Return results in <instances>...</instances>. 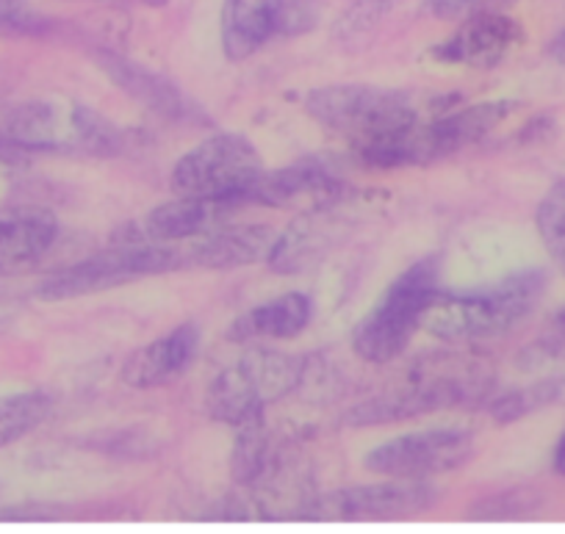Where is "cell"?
<instances>
[{
    "mask_svg": "<svg viewBox=\"0 0 565 534\" xmlns=\"http://www.w3.org/2000/svg\"><path fill=\"white\" fill-rule=\"evenodd\" d=\"M306 111L324 130L350 141L366 163L377 161L418 122L416 106L402 92L366 84L313 89L306 97Z\"/></svg>",
    "mask_w": 565,
    "mask_h": 534,
    "instance_id": "6da1fadb",
    "label": "cell"
},
{
    "mask_svg": "<svg viewBox=\"0 0 565 534\" xmlns=\"http://www.w3.org/2000/svg\"><path fill=\"white\" fill-rule=\"evenodd\" d=\"M546 277L543 271H519L491 286L469 291H441L424 319V330L444 341H475L504 335L519 327L541 302Z\"/></svg>",
    "mask_w": 565,
    "mask_h": 534,
    "instance_id": "7a4b0ae2",
    "label": "cell"
},
{
    "mask_svg": "<svg viewBox=\"0 0 565 534\" xmlns=\"http://www.w3.org/2000/svg\"><path fill=\"white\" fill-rule=\"evenodd\" d=\"M441 291L438 258H424L402 271L385 288L380 302L358 321L352 332V349L358 357L377 366L394 363L411 346L416 332L424 330V319Z\"/></svg>",
    "mask_w": 565,
    "mask_h": 534,
    "instance_id": "3957f363",
    "label": "cell"
},
{
    "mask_svg": "<svg viewBox=\"0 0 565 534\" xmlns=\"http://www.w3.org/2000/svg\"><path fill=\"white\" fill-rule=\"evenodd\" d=\"M306 380V361L275 349H253L233 366L220 372L205 394V407L214 421L244 427L264 418L266 407L295 394Z\"/></svg>",
    "mask_w": 565,
    "mask_h": 534,
    "instance_id": "277c9868",
    "label": "cell"
},
{
    "mask_svg": "<svg viewBox=\"0 0 565 534\" xmlns=\"http://www.w3.org/2000/svg\"><path fill=\"white\" fill-rule=\"evenodd\" d=\"M0 139L12 150H84L114 156L125 147L122 130L84 106L23 103L0 117Z\"/></svg>",
    "mask_w": 565,
    "mask_h": 534,
    "instance_id": "5b68a950",
    "label": "cell"
},
{
    "mask_svg": "<svg viewBox=\"0 0 565 534\" xmlns=\"http://www.w3.org/2000/svg\"><path fill=\"white\" fill-rule=\"evenodd\" d=\"M183 264H186V255L172 249V244L128 238L108 247L106 253H97L45 277L36 288V297L45 302H67V299L92 297V293L108 291V288L125 286L141 277L164 275V271L181 269Z\"/></svg>",
    "mask_w": 565,
    "mask_h": 534,
    "instance_id": "8992f818",
    "label": "cell"
},
{
    "mask_svg": "<svg viewBox=\"0 0 565 534\" xmlns=\"http://www.w3.org/2000/svg\"><path fill=\"white\" fill-rule=\"evenodd\" d=\"M264 172L258 150L242 134H214L178 158L172 192L181 197L225 200L242 209L247 189Z\"/></svg>",
    "mask_w": 565,
    "mask_h": 534,
    "instance_id": "52a82bcc",
    "label": "cell"
},
{
    "mask_svg": "<svg viewBox=\"0 0 565 534\" xmlns=\"http://www.w3.org/2000/svg\"><path fill=\"white\" fill-rule=\"evenodd\" d=\"M475 457V435L466 429L438 427L418 429V432L399 435L366 455V468L385 479H416L430 482L433 477H444Z\"/></svg>",
    "mask_w": 565,
    "mask_h": 534,
    "instance_id": "ba28073f",
    "label": "cell"
},
{
    "mask_svg": "<svg viewBox=\"0 0 565 534\" xmlns=\"http://www.w3.org/2000/svg\"><path fill=\"white\" fill-rule=\"evenodd\" d=\"M488 388V377L482 372H424L413 374L399 391L377 396L355 410L347 413V424L352 427H372V424L405 421V418L427 416L444 407L463 405L469 399H480Z\"/></svg>",
    "mask_w": 565,
    "mask_h": 534,
    "instance_id": "9c48e42d",
    "label": "cell"
},
{
    "mask_svg": "<svg viewBox=\"0 0 565 534\" xmlns=\"http://www.w3.org/2000/svg\"><path fill=\"white\" fill-rule=\"evenodd\" d=\"M436 499L438 493L430 482L388 479V482L355 484V488H341L328 495H313L302 521H391V517L424 512Z\"/></svg>",
    "mask_w": 565,
    "mask_h": 534,
    "instance_id": "30bf717a",
    "label": "cell"
},
{
    "mask_svg": "<svg viewBox=\"0 0 565 534\" xmlns=\"http://www.w3.org/2000/svg\"><path fill=\"white\" fill-rule=\"evenodd\" d=\"M524 42L519 20L504 12H480L460 20L452 36L433 51L444 64H460L471 70H491L502 64Z\"/></svg>",
    "mask_w": 565,
    "mask_h": 534,
    "instance_id": "8fae6325",
    "label": "cell"
},
{
    "mask_svg": "<svg viewBox=\"0 0 565 534\" xmlns=\"http://www.w3.org/2000/svg\"><path fill=\"white\" fill-rule=\"evenodd\" d=\"M95 58L103 73L111 78V84H117L125 95L134 97L136 103H141L159 117L175 119V122H205V114L164 75L111 51H100Z\"/></svg>",
    "mask_w": 565,
    "mask_h": 534,
    "instance_id": "7c38bea8",
    "label": "cell"
},
{
    "mask_svg": "<svg viewBox=\"0 0 565 534\" xmlns=\"http://www.w3.org/2000/svg\"><path fill=\"white\" fill-rule=\"evenodd\" d=\"M200 349V330L194 324H181L167 335L145 343L128 354L122 366V383L136 391H153L175 383L194 363Z\"/></svg>",
    "mask_w": 565,
    "mask_h": 534,
    "instance_id": "4fadbf2b",
    "label": "cell"
},
{
    "mask_svg": "<svg viewBox=\"0 0 565 534\" xmlns=\"http://www.w3.org/2000/svg\"><path fill=\"white\" fill-rule=\"evenodd\" d=\"M58 238L56 216L40 209L0 211V277L31 271Z\"/></svg>",
    "mask_w": 565,
    "mask_h": 534,
    "instance_id": "5bb4252c",
    "label": "cell"
},
{
    "mask_svg": "<svg viewBox=\"0 0 565 534\" xmlns=\"http://www.w3.org/2000/svg\"><path fill=\"white\" fill-rule=\"evenodd\" d=\"M238 211L236 205L225 200H200V197H181L178 194L170 203L159 205L139 222L130 238L153 244H181L189 238H200L211 233L214 227L225 225L227 216Z\"/></svg>",
    "mask_w": 565,
    "mask_h": 534,
    "instance_id": "9a60e30c",
    "label": "cell"
},
{
    "mask_svg": "<svg viewBox=\"0 0 565 534\" xmlns=\"http://www.w3.org/2000/svg\"><path fill=\"white\" fill-rule=\"evenodd\" d=\"M186 264L200 269H242V266L269 260L277 233L269 225H220L205 236L194 238Z\"/></svg>",
    "mask_w": 565,
    "mask_h": 534,
    "instance_id": "2e32d148",
    "label": "cell"
},
{
    "mask_svg": "<svg viewBox=\"0 0 565 534\" xmlns=\"http://www.w3.org/2000/svg\"><path fill=\"white\" fill-rule=\"evenodd\" d=\"M286 0H225L220 34L227 62H247L280 31Z\"/></svg>",
    "mask_w": 565,
    "mask_h": 534,
    "instance_id": "e0dca14e",
    "label": "cell"
},
{
    "mask_svg": "<svg viewBox=\"0 0 565 534\" xmlns=\"http://www.w3.org/2000/svg\"><path fill=\"white\" fill-rule=\"evenodd\" d=\"M341 222L344 220L335 216L333 203L317 205L311 214L297 220L295 225L286 227V233L277 236V244L266 264L275 271H282V275L308 269L328 253L330 244L339 242Z\"/></svg>",
    "mask_w": 565,
    "mask_h": 534,
    "instance_id": "ac0fdd59",
    "label": "cell"
},
{
    "mask_svg": "<svg viewBox=\"0 0 565 534\" xmlns=\"http://www.w3.org/2000/svg\"><path fill=\"white\" fill-rule=\"evenodd\" d=\"M313 302L300 291L280 293L264 305H255L233 321L231 341H289L311 324Z\"/></svg>",
    "mask_w": 565,
    "mask_h": 534,
    "instance_id": "d6986e66",
    "label": "cell"
},
{
    "mask_svg": "<svg viewBox=\"0 0 565 534\" xmlns=\"http://www.w3.org/2000/svg\"><path fill=\"white\" fill-rule=\"evenodd\" d=\"M53 410V399L42 391H23V394L0 396V449L18 444L25 435L47 421Z\"/></svg>",
    "mask_w": 565,
    "mask_h": 534,
    "instance_id": "ffe728a7",
    "label": "cell"
},
{
    "mask_svg": "<svg viewBox=\"0 0 565 534\" xmlns=\"http://www.w3.org/2000/svg\"><path fill=\"white\" fill-rule=\"evenodd\" d=\"M535 231L552 264L565 275V178L552 183L537 203Z\"/></svg>",
    "mask_w": 565,
    "mask_h": 534,
    "instance_id": "44dd1931",
    "label": "cell"
},
{
    "mask_svg": "<svg viewBox=\"0 0 565 534\" xmlns=\"http://www.w3.org/2000/svg\"><path fill=\"white\" fill-rule=\"evenodd\" d=\"M563 396V383L557 380H546V383L530 385V388L513 391V394L499 396L491 405V416L497 418L499 424H513L519 418L530 416V413L541 410V407L552 405Z\"/></svg>",
    "mask_w": 565,
    "mask_h": 534,
    "instance_id": "7402d4cb",
    "label": "cell"
},
{
    "mask_svg": "<svg viewBox=\"0 0 565 534\" xmlns=\"http://www.w3.org/2000/svg\"><path fill=\"white\" fill-rule=\"evenodd\" d=\"M53 31V20L29 0H0V36L40 40Z\"/></svg>",
    "mask_w": 565,
    "mask_h": 534,
    "instance_id": "603a6c76",
    "label": "cell"
},
{
    "mask_svg": "<svg viewBox=\"0 0 565 534\" xmlns=\"http://www.w3.org/2000/svg\"><path fill=\"white\" fill-rule=\"evenodd\" d=\"M391 7H394L391 0H355V3H350L333 23V36L339 42H344V45L366 40V36L383 23V18L391 12Z\"/></svg>",
    "mask_w": 565,
    "mask_h": 534,
    "instance_id": "cb8c5ba5",
    "label": "cell"
},
{
    "mask_svg": "<svg viewBox=\"0 0 565 534\" xmlns=\"http://www.w3.org/2000/svg\"><path fill=\"white\" fill-rule=\"evenodd\" d=\"M541 506V495L532 490H508V493H497L482 499L480 504L471 506L469 517L475 521H513V517H524Z\"/></svg>",
    "mask_w": 565,
    "mask_h": 534,
    "instance_id": "d4e9b609",
    "label": "cell"
},
{
    "mask_svg": "<svg viewBox=\"0 0 565 534\" xmlns=\"http://www.w3.org/2000/svg\"><path fill=\"white\" fill-rule=\"evenodd\" d=\"M504 3L510 0H427V9L441 20H466L480 12H499Z\"/></svg>",
    "mask_w": 565,
    "mask_h": 534,
    "instance_id": "484cf974",
    "label": "cell"
},
{
    "mask_svg": "<svg viewBox=\"0 0 565 534\" xmlns=\"http://www.w3.org/2000/svg\"><path fill=\"white\" fill-rule=\"evenodd\" d=\"M554 471H557L559 477H565V432L563 438L557 440V449H554Z\"/></svg>",
    "mask_w": 565,
    "mask_h": 534,
    "instance_id": "4316f807",
    "label": "cell"
},
{
    "mask_svg": "<svg viewBox=\"0 0 565 534\" xmlns=\"http://www.w3.org/2000/svg\"><path fill=\"white\" fill-rule=\"evenodd\" d=\"M554 330H557L559 335L565 338V308L559 310V313H557V319H554Z\"/></svg>",
    "mask_w": 565,
    "mask_h": 534,
    "instance_id": "83f0119b",
    "label": "cell"
},
{
    "mask_svg": "<svg viewBox=\"0 0 565 534\" xmlns=\"http://www.w3.org/2000/svg\"><path fill=\"white\" fill-rule=\"evenodd\" d=\"M148 7H167V3H172V0H145Z\"/></svg>",
    "mask_w": 565,
    "mask_h": 534,
    "instance_id": "f1b7e54d",
    "label": "cell"
},
{
    "mask_svg": "<svg viewBox=\"0 0 565 534\" xmlns=\"http://www.w3.org/2000/svg\"><path fill=\"white\" fill-rule=\"evenodd\" d=\"M3 150H12V147H9L3 139H0V152H3Z\"/></svg>",
    "mask_w": 565,
    "mask_h": 534,
    "instance_id": "f546056e",
    "label": "cell"
}]
</instances>
